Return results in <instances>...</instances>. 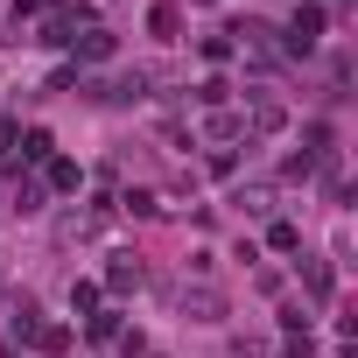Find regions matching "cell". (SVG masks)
Wrapping results in <instances>:
<instances>
[{
	"label": "cell",
	"mask_w": 358,
	"mask_h": 358,
	"mask_svg": "<svg viewBox=\"0 0 358 358\" xmlns=\"http://www.w3.org/2000/svg\"><path fill=\"white\" fill-rule=\"evenodd\" d=\"M316 29H323V15H316V8H302V22H295V50H309V43H316Z\"/></svg>",
	"instance_id": "obj_1"
}]
</instances>
